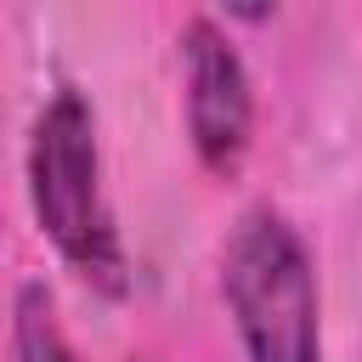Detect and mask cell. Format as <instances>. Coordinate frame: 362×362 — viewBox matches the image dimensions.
<instances>
[{
    "label": "cell",
    "mask_w": 362,
    "mask_h": 362,
    "mask_svg": "<svg viewBox=\"0 0 362 362\" xmlns=\"http://www.w3.org/2000/svg\"><path fill=\"white\" fill-rule=\"evenodd\" d=\"M28 198L40 232L57 243V255L96 283L102 294H124V255L113 215L102 204V153H96V119L90 102L62 85L45 113L34 119L28 141Z\"/></svg>",
    "instance_id": "obj_1"
},
{
    "label": "cell",
    "mask_w": 362,
    "mask_h": 362,
    "mask_svg": "<svg viewBox=\"0 0 362 362\" xmlns=\"http://www.w3.org/2000/svg\"><path fill=\"white\" fill-rule=\"evenodd\" d=\"M221 294L249 362H317V277L300 232L277 209H249L221 255Z\"/></svg>",
    "instance_id": "obj_2"
},
{
    "label": "cell",
    "mask_w": 362,
    "mask_h": 362,
    "mask_svg": "<svg viewBox=\"0 0 362 362\" xmlns=\"http://www.w3.org/2000/svg\"><path fill=\"white\" fill-rule=\"evenodd\" d=\"M181 68H187V136L198 164L209 175H238L255 136V90L243 57L209 17H192L181 28Z\"/></svg>",
    "instance_id": "obj_3"
},
{
    "label": "cell",
    "mask_w": 362,
    "mask_h": 362,
    "mask_svg": "<svg viewBox=\"0 0 362 362\" xmlns=\"http://www.w3.org/2000/svg\"><path fill=\"white\" fill-rule=\"evenodd\" d=\"M17 356H23V362H79V356L62 345L57 322H51V294H45V283H23V288H17Z\"/></svg>",
    "instance_id": "obj_4"
},
{
    "label": "cell",
    "mask_w": 362,
    "mask_h": 362,
    "mask_svg": "<svg viewBox=\"0 0 362 362\" xmlns=\"http://www.w3.org/2000/svg\"><path fill=\"white\" fill-rule=\"evenodd\" d=\"M147 362H153V356H147Z\"/></svg>",
    "instance_id": "obj_5"
}]
</instances>
